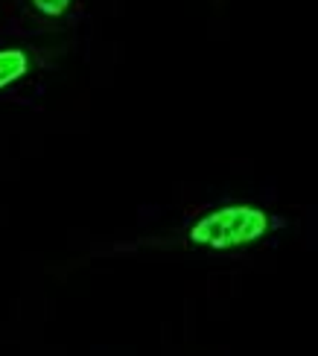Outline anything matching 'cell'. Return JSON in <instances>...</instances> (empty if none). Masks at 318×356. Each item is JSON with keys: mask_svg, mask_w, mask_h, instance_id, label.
I'll list each match as a JSON object with an SVG mask.
<instances>
[{"mask_svg": "<svg viewBox=\"0 0 318 356\" xmlns=\"http://www.w3.org/2000/svg\"><path fill=\"white\" fill-rule=\"evenodd\" d=\"M269 231H271V219L263 207L225 204L205 213L202 219H196L187 231V240L210 251H234L260 243Z\"/></svg>", "mask_w": 318, "mask_h": 356, "instance_id": "obj_1", "label": "cell"}, {"mask_svg": "<svg viewBox=\"0 0 318 356\" xmlns=\"http://www.w3.org/2000/svg\"><path fill=\"white\" fill-rule=\"evenodd\" d=\"M29 73V56L18 47H6L0 50V91L9 85H15L18 79H24Z\"/></svg>", "mask_w": 318, "mask_h": 356, "instance_id": "obj_2", "label": "cell"}, {"mask_svg": "<svg viewBox=\"0 0 318 356\" xmlns=\"http://www.w3.org/2000/svg\"><path fill=\"white\" fill-rule=\"evenodd\" d=\"M29 3H33V9L38 15H44V18H62L73 6V0H29Z\"/></svg>", "mask_w": 318, "mask_h": 356, "instance_id": "obj_3", "label": "cell"}]
</instances>
